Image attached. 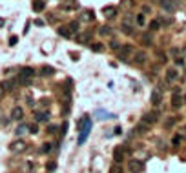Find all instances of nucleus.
Wrapping results in <instances>:
<instances>
[{
    "label": "nucleus",
    "mask_w": 186,
    "mask_h": 173,
    "mask_svg": "<svg viewBox=\"0 0 186 173\" xmlns=\"http://www.w3.org/2000/svg\"><path fill=\"white\" fill-rule=\"evenodd\" d=\"M51 148H53L51 142H48V144H44V146L40 148V153H49V151H51Z\"/></svg>",
    "instance_id": "obj_27"
},
{
    "label": "nucleus",
    "mask_w": 186,
    "mask_h": 173,
    "mask_svg": "<svg viewBox=\"0 0 186 173\" xmlns=\"http://www.w3.org/2000/svg\"><path fill=\"white\" fill-rule=\"evenodd\" d=\"M161 6H163L168 13H173V11L179 7V0H161Z\"/></svg>",
    "instance_id": "obj_7"
},
{
    "label": "nucleus",
    "mask_w": 186,
    "mask_h": 173,
    "mask_svg": "<svg viewBox=\"0 0 186 173\" xmlns=\"http://www.w3.org/2000/svg\"><path fill=\"white\" fill-rule=\"evenodd\" d=\"M124 153H126V148L124 146H117L113 150V159H115V164H121L124 161Z\"/></svg>",
    "instance_id": "obj_8"
},
{
    "label": "nucleus",
    "mask_w": 186,
    "mask_h": 173,
    "mask_svg": "<svg viewBox=\"0 0 186 173\" xmlns=\"http://www.w3.org/2000/svg\"><path fill=\"white\" fill-rule=\"evenodd\" d=\"M159 120V111H150V113H146L144 117H142V122H144L146 126H152Z\"/></svg>",
    "instance_id": "obj_6"
},
{
    "label": "nucleus",
    "mask_w": 186,
    "mask_h": 173,
    "mask_svg": "<svg viewBox=\"0 0 186 173\" xmlns=\"http://www.w3.org/2000/svg\"><path fill=\"white\" fill-rule=\"evenodd\" d=\"M17 42H18V37H15V35H13V37L9 38V46H17Z\"/></svg>",
    "instance_id": "obj_38"
},
{
    "label": "nucleus",
    "mask_w": 186,
    "mask_h": 173,
    "mask_svg": "<svg viewBox=\"0 0 186 173\" xmlns=\"http://www.w3.org/2000/svg\"><path fill=\"white\" fill-rule=\"evenodd\" d=\"M66 130H68V122H64V124H62V135L66 133Z\"/></svg>",
    "instance_id": "obj_40"
},
{
    "label": "nucleus",
    "mask_w": 186,
    "mask_h": 173,
    "mask_svg": "<svg viewBox=\"0 0 186 173\" xmlns=\"http://www.w3.org/2000/svg\"><path fill=\"white\" fill-rule=\"evenodd\" d=\"M183 104H184V100H183V97H181L179 89H175L173 95H172V109H181L183 108Z\"/></svg>",
    "instance_id": "obj_5"
},
{
    "label": "nucleus",
    "mask_w": 186,
    "mask_h": 173,
    "mask_svg": "<svg viewBox=\"0 0 186 173\" xmlns=\"http://www.w3.org/2000/svg\"><path fill=\"white\" fill-rule=\"evenodd\" d=\"M111 173H122V170H121V164H113V166H111Z\"/></svg>",
    "instance_id": "obj_32"
},
{
    "label": "nucleus",
    "mask_w": 186,
    "mask_h": 173,
    "mask_svg": "<svg viewBox=\"0 0 186 173\" xmlns=\"http://www.w3.org/2000/svg\"><path fill=\"white\" fill-rule=\"evenodd\" d=\"M46 170H48V171H53V170H57V162H48L46 164Z\"/></svg>",
    "instance_id": "obj_30"
},
{
    "label": "nucleus",
    "mask_w": 186,
    "mask_h": 173,
    "mask_svg": "<svg viewBox=\"0 0 186 173\" xmlns=\"http://www.w3.org/2000/svg\"><path fill=\"white\" fill-rule=\"evenodd\" d=\"M121 27H122V33H124V35H133V33H135V29H133V27H132V22L128 24V22L124 20V22H122V26H121Z\"/></svg>",
    "instance_id": "obj_15"
},
{
    "label": "nucleus",
    "mask_w": 186,
    "mask_h": 173,
    "mask_svg": "<svg viewBox=\"0 0 186 173\" xmlns=\"http://www.w3.org/2000/svg\"><path fill=\"white\" fill-rule=\"evenodd\" d=\"M128 170H130V173H142L144 171V162L139 161V159H132L128 162Z\"/></svg>",
    "instance_id": "obj_2"
},
{
    "label": "nucleus",
    "mask_w": 186,
    "mask_h": 173,
    "mask_svg": "<svg viewBox=\"0 0 186 173\" xmlns=\"http://www.w3.org/2000/svg\"><path fill=\"white\" fill-rule=\"evenodd\" d=\"M66 27H68V31L71 33V35H75V33L79 31V22L75 20V22H71L70 26H66Z\"/></svg>",
    "instance_id": "obj_20"
},
{
    "label": "nucleus",
    "mask_w": 186,
    "mask_h": 173,
    "mask_svg": "<svg viewBox=\"0 0 186 173\" xmlns=\"http://www.w3.org/2000/svg\"><path fill=\"white\" fill-rule=\"evenodd\" d=\"M157 57H159L161 64H166V60H168V58H166V55H164V53H159V51H157Z\"/></svg>",
    "instance_id": "obj_34"
},
{
    "label": "nucleus",
    "mask_w": 186,
    "mask_h": 173,
    "mask_svg": "<svg viewBox=\"0 0 186 173\" xmlns=\"http://www.w3.org/2000/svg\"><path fill=\"white\" fill-rule=\"evenodd\" d=\"M133 62H135V64H139V66L144 64V62H146V53H144V51H135V53H133Z\"/></svg>",
    "instance_id": "obj_11"
},
{
    "label": "nucleus",
    "mask_w": 186,
    "mask_h": 173,
    "mask_svg": "<svg viewBox=\"0 0 186 173\" xmlns=\"http://www.w3.org/2000/svg\"><path fill=\"white\" fill-rule=\"evenodd\" d=\"M146 128H148V126H146L144 122H141V124H139L135 130H137V133H142V131H146Z\"/></svg>",
    "instance_id": "obj_31"
},
{
    "label": "nucleus",
    "mask_w": 186,
    "mask_h": 173,
    "mask_svg": "<svg viewBox=\"0 0 186 173\" xmlns=\"http://www.w3.org/2000/svg\"><path fill=\"white\" fill-rule=\"evenodd\" d=\"M40 73H42L44 77H51L53 73H55V69H53L51 66H44V67L40 69Z\"/></svg>",
    "instance_id": "obj_18"
},
{
    "label": "nucleus",
    "mask_w": 186,
    "mask_h": 173,
    "mask_svg": "<svg viewBox=\"0 0 186 173\" xmlns=\"http://www.w3.org/2000/svg\"><path fill=\"white\" fill-rule=\"evenodd\" d=\"M184 73H186V71H184Z\"/></svg>",
    "instance_id": "obj_47"
},
{
    "label": "nucleus",
    "mask_w": 186,
    "mask_h": 173,
    "mask_svg": "<svg viewBox=\"0 0 186 173\" xmlns=\"http://www.w3.org/2000/svg\"><path fill=\"white\" fill-rule=\"evenodd\" d=\"M79 128H80V135H79V146H82L86 139L90 137V131H91V119L90 117H84L80 120V124H79Z\"/></svg>",
    "instance_id": "obj_1"
},
{
    "label": "nucleus",
    "mask_w": 186,
    "mask_h": 173,
    "mask_svg": "<svg viewBox=\"0 0 186 173\" xmlns=\"http://www.w3.org/2000/svg\"><path fill=\"white\" fill-rule=\"evenodd\" d=\"M35 24H37V26H44V22H42L40 18H37V20H35Z\"/></svg>",
    "instance_id": "obj_41"
},
{
    "label": "nucleus",
    "mask_w": 186,
    "mask_h": 173,
    "mask_svg": "<svg viewBox=\"0 0 186 173\" xmlns=\"http://www.w3.org/2000/svg\"><path fill=\"white\" fill-rule=\"evenodd\" d=\"M164 77H166V82L168 84H173L175 80H179V69L177 67H168Z\"/></svg>",
    "instance_id": "obj_4"
},
{
    "label": "nucleus",
    "mask_w": 186,
    "mask_h": 173,
    "mask_svg": "<svg viewBox=\"0 0 186 173\" xmlns=\"http://www.w3.org/2000/svg\"><path fill=\"white\" fill-rule=\"evenodd\" d=\"M170 55H172V57H173L175 60L183 57V55H181V49H179V47H172V49H170Z\"/></svg>",
    "instance_id": "obj_24"
},
{
    "label": "nucleus",
    "mask_w": 186,
    "mask_h": 173,
    "mask_svg": "<svg viewBox=\"0 0 186 173\" xmlns=\"http://www.w3.org/2000/svg\"><path fill=\"white\" fill-rule=\"evenodd\" d=\"M161 98H163L161 91L153 89V91H152V104H153V106H161Z\"/></svg>",
    "instance_id": "obj_13"
},
{
    "label": "nucleus",
    "mask_w": 186,
    "mask_h": 173,
    "mask_svg": "<svg viewBox=\"0 0 186 173\" xmlns=\"http://www.w3.org/2000/svg\"><path fill=\"white\" fill-rule=\"evenodd\" d=\"M181 133H183V137H186V128H183V131H181Z\"/></svg>",
    "instance_id": "obj_43"
},
{
    "label": "nucleus",
    "mask_w": 186,
    "mask_h": 173,
    "mask_svg": "<svg viewBox=\"0 0 186 173\" xmlns=\"http://www.w3.org/2000/svg\"><path fill=\"white\" fill-rule=\"evenodd\" d=\"M90 47H91V51H95V53H101V51L104 49V46H102V44H97V42H95V44H91Z\"/></svg>",
    "instance_id": "obj_25"
},
{
    "label": "nucleus",
    "mask_w": 186,
    "mask_h": 173,
    "mask_svg": "<svg viewBox=\"0 0 186 173\" xmlns=\"http://www.w3.org/2000/svg\"><path fill=\"white\" fill-rule=\"evenodd\" d=\"M29 133L37 135V133H39V126H37V124H31V126H29Z\"/></svg>",
    "instance_id": "obj_33"
},
{
    "label": "nucleus",
    "mask_w": 186,
    "mask_h": 173,
    "mask_svg": "<svg viewBox=\"0 0 186 173\" xmlns=\"http://www.w3.org/2000/svg\"><path fill=\"white\" fill-rule=\"evenodd\" d=\"M99 33H101V35H102V37H111V27H110V26H102V27H101V29H99Z\"/></svg>",
    "instance_id": "obj_19"
},
{
    "label": "nucleus",
    "mask_w": 186,
    "mask_h": 173,
    "mask_svg": "<svg viewBox=\"0 0 186 173\" xmlns=\"http://www.w3.org/2000/svg\"><path fill=\"white\" fill-rule=\"evenodd\" d=\"M102 13H104L106 18H113L115 15H117V7H115V6H106L102 9Z\"/></svg>",
    "instance_id": "obj_12"
},
{
    "label": "nucleus",
    "mask_w": 186,
    "mask_h": 173,
    "mask_svg": "<svg viewBox=\"0 0 186 173\" xmlns=\"http://www.w3.org/2000/svg\"><path fill=\"white\" fill-rule=\"evenodd\" d=\"M132 53H133V47L128 46V44H126V46H121V49H119V57H121L122 60H126V57L132 55Z\"/></svg>",
    "instance_id": "obj_9"
},
{
    "label": "nucleus",
    "mask_w": 186,
    "mask_h": 173,
    "mask_svg": "<svg viewBox=\"0 0 186 173\" xmlns=\"http://www.w3.org/2000/svg\"><path fill=\"white\" fill-rule=\"evenodd\" d=\"M172 144H173V148H179V146H181V135H175V137L172 139Z\"/></svg>",
    "instance_id": "obj_28"
},
{
    "label": "nucleus",
    "mask_w": 186,
    "mask_h": 173,
    "mask_svg": "<svg viewBox=\"0 0 186 173\" xmlns=\"http://www.w3.org/2000/svg\"><path fill=\"white\" fill-rule=\"evenodd\" d=\"M183 100H184V104H186V95H184V97H183Z\"/></svg>",
    "instance_id": "obj_45"
},
{
    "label": "nucleus",
    "mask_w": 186,
    "mask_h": 173,
    "mask_svg": "<svg viewBox=\"0 0 186 173\" xmlns=\"http://www.w3.org/2000/svg\"><path fill=\"white\" fill-rule=\"evenodd\" d=\"M4 93H6V91H4V87H2V84H0V98L4 97Z\"/></svg>",
    "instance_id": "obj_42"
},
{
    "label": "nucleus",
    "mask_w": 186,
    "mask_h": 173,
    "mask_svg": "<svg viewBox=\"0 0 186 173\" xmlns=\"http://www.w3.org/2000/svg\"><path fill=\"white\" fill-rule=\"evenodd\" d=\"M135 22H137V26L144 27V24H146V17H144V13H137V17H135Z\"/></svg>",
    "instance_id": "obj_17"
},
{
    "label": "nucleus",
    "mask_w": 186,
    "mask_h": 173,
    "mask_svg": "<svg viewBox=\"0 0 186 173\" xmlns=\"http://www.w3.org/2000/svg\"><path fill=\"white\" fill-rule=\"evenodd\" d=\"M33 168H35V166H33V162H28L26 166H24V170H26L28 173H31V171H33Z\"/></svg>",
    "instance_id": "obj_37"
},
{
    "label": "nucleus",
    "mask_w": 186,
    "mask_h": 173,
    "mask_svg": "<svg viewBox=\"0 0 186 173\" xmlns=\"http://www.w3.org/2000/svg\"><path fill=\"white\" fill-rule=\"evenodd\" d=\"M29 27H31V22H26V27H24V33H26V35L29 31Z\"/></svg>",
    "instance_id": "obj_39"
},
{
    "label": "nucleus",
    "mask_w": 186,
    "mask_h": 173,
    "mask_svg": "<svg viewBox=\"0 0 186 173\" xmlns=\"http://www.w3.org/2000/svg\"><path fill=\"white\" fill-rule=\"evenodd\" d=\"M59 35H60V37H64V38H70V37H71V33L68 31V27H66V26L59 27Z\"/></svg>",
    "instance_id": "obj_21"
},
{
    "label": "nucleus",
    "mask_w": 186,
    "mask_h": 173,
    "mask_svg": "<svg viewBox=\"0 0 186 173\" xmlns=\"http://www.w3.org/2000/svg\"><path fill=\"white\" fill-rule=\"evenodd\" d=\"M9 150L13 153H24L26 150H28V144L22 141V139H17V141H13L9 144Z\"/></svg>",
    "instance_id": "obj_3"
},
{
    "label": "nucleus",
    "mask_w": 186,
    "mask_h": 173,
    "mask_svg": "<svg viewBox=\"0 0 186 173\" xmlns=\"http://www.w3.org/2000/svg\"><path fill=\"white\" fill-rule=\"evenodd\" d=\"M2 26H4V18H0V27H2Z\"/></svg>",
    "instance_id": "obj_44"
},
{
    "label": "nucleus",
    "mask_w": 186,
    "mask_h": 173,
    "mask_svg": "<svg viewBox=\"0 0 186 173\" xmlns=\"http://www.w3.org/2000/svg\"><path fill=\"white\" fill-rule=\"evenodd\" d=\"M80 18H82V20H88V22H91L93 18H95V17H93L91 15V11H88V13H84L82 17H80Z\"/></svg>",
    "instance_id": "obj_29"
},
{
    "label": "nucleus",
    "mask_w": 186,
    "mask_h": 173,
    "mask_svg": "<svg viewBox=\"0 0 186 173\" xmlns=\"http://www.w3.org/2000/svg\"><path fill=\"white\" fill-rule=\"evenodd\" d=\"M121 46H122V44L119 42V40H111V42H110V47H111V49H117V51H119V49H121Z\"/></svg>",
    "instance_id": "obj_26"
},
{
    "label": "nucleus",
    "mask_w": 186,
    "mask_h": 173,
    "mask_svg": "<svg viewBox=\"0 0 186 173\" xmlns=\"http://www.w3.org/2000/svg\"><path fill=\"white\" fill-rule=\"evenodd\" d=\"M33 9H35V11H42V9H44V0H35V2H33Z\"/></svg>",
    "instance_id": "obj_22"
},
{
    "label": "nucleus",
    "mask_w": 186,
    "mask_h": 173,
    "mask_svg": "<svg viewBox=\"0 0 186 173\" xmlns=\"http://www.w3.org/2000/svg\"><path fill=\"white\" fill-rule=\"evenodd\" d=\"M183 51H184V53H186V46H184V49H183Z\"/></svg>",
    "instance_id": "obj_46"
},
{
    "label": "nucleus",
    "mask_w": 186,
    "mask_h": 173,
    "mask_svg": "<svg viewBox=\"0 0 186 173\" xmlns=\"http://www.w3.org/2000/svg\"><path fill=\"white\" fill-rule=\"evenodd\" d=\"M164 126H166V128H172V126H175V119H168V120L164 122Z\"/></svg>",
    "instance_id": "obj_36"
},
{
    "label": "nucleus",
    "mask_w": 186,
    "mask_h": 173,
    "mask_svg": "<svg viewBox=\"0 0 186 173\" xmlns=\"http://www.w3.org/2000/svg\"><path fill=\"white\" fill-rule=\"evenodd\" d=\"M142 44L150 46V44H152V37H150V35H144V37H142Z\"/></svg>",
    "instance_id": "obj_35"
},
{
    "label": "nucleus",
    "mask_w": 186,
    "mask_h": 173,
    "mask_svg": "<svg viewBox=\"0 0 186 173\" xmlns=\"http://www.w3.org/2000/svg\"><path fill=\"white\" fill-rule=\"evenodd\" d=\"M159 27H161V20H157V18H155V20L150 22V31H157Z\"/></svg>",
    "instance_id": "obj_23"
},
{
    "label": "nucleus",
    "mask_w": 186,
    "mask_h": 173,
    "mask_svg": "<svg viewBox=\"0 0 186 173\" xmlns=\"http://www.w3.org/2000/svg\"><path fill=\"white\" fill-rule=\"evenodd\" d=\"M28 130H29V126H28V124H20V126L15 130V135H17V137H22V135H24Z\"/></svg>",
    "instance_id": "obj_16"
},
{
    "label": "nucleus",
    "mask_w": 186,
    "mask_h": 173,
    "mask_svg": "<svg viewBox=\"0 0 186 173\" xmlns=\"http://www.w3.org/2000/svg\"><path fill=\"white\" fill-rule=\"evenodd\" d=\"M35 120H37V122H48V120H49V113H48V111H39L37 117H35Z\"/></svg>",
    "instance_id": "obj_14"
},
{
    "label": "nucleus",
    "mask_w": 186,
    "mask_h": 173,
    "mask_svg": "<svg viewBox=\"0 0 186 173\" xmlns=\"http://www.w3.org/2000/svg\"><path fill=\"white\" fill-rule=\"evenodd\" d=\"M22 117H24V109L20 106H15V108L11 109V119L13 120H20Z\"/></svg>",
    "instance_id": "obj_10"
}]
</instances>
